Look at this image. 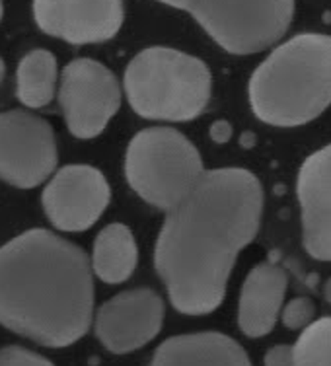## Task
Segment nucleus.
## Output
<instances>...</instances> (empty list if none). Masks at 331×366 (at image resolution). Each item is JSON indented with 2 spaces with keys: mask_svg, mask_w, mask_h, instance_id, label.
I'll return each instance as SVG.
<instances>
[{
  "mask_svg": "<svg viewBox=\"0 0 331 366\" xmlns=\"http://www.w3.org/2000/svg\"><path fill=\"white\" fill-rule=\"evenodd\" d=\"M252 109L267 125H306L331 106V36L300 34L269 53L250 80Z\"/></svg>",
  "mask_w": 331,
  "mask_h": 366,
  "instance_id": "7ed1b4c3",
  "label": "nucleus"
},
{
  "mask_svg": "<svg viewBox=\"0 0 331 366\" xmlns=\"http://www.w3.org/2000/svg\"><path fill=\"white\" fill-rule=\"evenodd\" d=\"M94 279L78 246L29 230L0 247V325L43 347L63 349L92 325Z\"/></svg>",
  "mask_w": 331,
  "mask_h": 366,
  "instance_id": "f03ea898",
  "label": "nucleus"
},
{
  "mask_svg": "<svg viewBox=\"0 0 331 366\" xmlns=\"http://www.w3.org/2000/svg\"><path fill=\"white\" fill-rule=\"evenodd\" d=\"M2 78H4V63H2V59H0V82H2Z\"/></svg>",
  "mask_w": 331,
  "mask_h": 366,
  "instance_id": "5701e85b",
  "label": "nucleus"
},
{
  "mask_svg": "<svg viewBox=\"0 0 331 366\" xmlns=\"http://www.w3.org/2000/svg\"><path fill=\"white\" fill-rule=\"evenodd\" d=\"M56 61L49 51L36 49L18 66V98L28 107H43L55 96Z\"/></svg>",
  "mask_w": 331,
  "mask_h": 366,
  "instance_id": "dca6fc26",
  "label": "nucleus"
},
{
  "mask_svg": "<svg viewBox=\"0 0 331 366\" xmlns=\"http://www.w3.org/2000/svg\"><path fill=\"white\" fill-rule=\"evenodd\" d=\"M59 99L71 133L78 139H94L119 109L121 92L104 64L76 59L64 69Z\"/></svg>",
  "mask_w": 331,
  "mask_h": 366,
  "instance_id": "0eeeda50",
  "label": "nucleus"
},
{
  "mask_svg": "<svg viewBox=\"0 0 331 366\" xmlns=\"http://www.w3.org/2000/svg\"><path fill=\"white\" fill-rule=\"evenodd\" d=\"M261 214L263 187L242 168L203 172L189 195L168 211L154 265L177 312L207 316L219 308L236 257L254 242Z\"/></svg>",
  "mask_w": 331,
  "mask_h": 366,
  "instance_id": "f257e3e1",
  "label": "nucleus"
},
{
  "mask_svg": "<svg viewBox=\"0 0 331 366\" xmlns=\"http://www.w3.org/2000/svg\"><path fill=\"white\" fill-rule=\"evenodd\" d=\"M109 203V185L92 166L59 169L43 191V207L49 220L64 232L86 230L102 217Z\"/></svg>",
  "mask_w": 331,
  "mask_h": 366,
  "instance_id": "9d476101",
  "label": "nucleus"
},
{
  "mask_svg": "<svg viewBox=\"0 0 331 366\" xmlns=\"http://www.w3.org/2000/svg\"><path fill=\"white\" fill-rule=\"evenodd\" d=\"M197 148L174 129H147L125 156V176L137 195L162 211L182 203L203 176Z\"/></svg>",
  "mask_w": 331,
  "mask_h": 366,
  "instance_id": "39448f33",
  "label": "nucleus"
},
{
  "mask_svg": "<svg viewBox=\"0 0 331 366\" xmlns=\"http://www.w3.org/2000/svg\"><path fill=\"white\" fill-rule=\"evenodd\" d=\"M295 366H331V316L306 325L292 345Z\"/></svg>",
  "mask_w": 331,
  "mask_h": 366,
  "instance_id": "f3484780",
  "label": "nucleus"
},
{
  "mask_svg": "<svg viewBox=\"0 0 331 366\" xmlns=\"http://www.w3.org/2000/svg\"><path fill=\"white\" fill-rule=\"evenodd\" d=\"M0 20H2V2H0Z\"/></svg>",
  "mask_w": 331,
  "mask_h": 366,
  "instance_id": "b1692460",
  "label": "nucleus"
},
{
  "mask_svg": "<svg viewBox=\"0 0 331 366\" xmlns=\"http://www.w3.org/2000/svg\"><path fill=\"white\" fill-rule=\"evenodd\" d=\"M211 88L203 61L166 47L144 49L125 71L129 104L148 119H195L209 104Z\"/></svg>",
  "mask_w": 331,
  "mask_h": 366,
  "instance_id": "20e7f679",
  "label": "nucleus"
},
{
  "mask_svg": "<svg viewBox=\"0 0 331 366\" xmlns=\"http://www.w3.org/2000/svg\"><path fill=\"white\" fill-rule=\"evenodd\" d=\"M148 366H252V360L236 339L201 331L166 339Z\"/></svg>",
  "mask_w": 331,
  "mask_h": 366,
  "instance_id": "4468645a",
  "label": "nucleus"
},
{
  "mask_svg": "<svg viewBox=\"0 0 331 366\" xmlns=\"http://www.w3.org/2000/svg\"><path fill=\"white\" fill-rule=\"evenodd\" d=\"M37 26L71 43L106 41L123 24V0H34Z\"/></svg>",
  "mask_w": 331,
  "mask_h": 366,
  "instance_id": "9b49d317",
  "label": "nucleus"
},
{
  "mask_svg": "<svg viewBox=\"0 0 331 366\" xmlns=\"http://www.w3.org/2000/svg\"><path fill=\"white\" fill-rule=\"evenodd\" d=\"M265 366H295L292 345H275L265 352Z\"/></svg>",
  "mask_w": 331,
  "mask_h": 366,
  "instance_id": "aec40b11",
  "label": "nucleus"
},
{
  "mask_svg": "<svg viewBox=\"0 0 331 366\" xmlns=\"http://www.w3.org/2000/svg\"><path fill=\"white\" fill-rule=\"evenodd\" d=\"M164 314L162 298L152 289L125 290L99 306L96 337L109 352H133L160 333Z\"/></svg>",
  "mask_w": 331,
  "mask_h": 366,
  "instance_id": "1a4fd4ad",
  "label": "nucleus"
},
{
  "mask_svg": "<svg viewBox=\"0 0 331 366\" xmlns=\"http://www.w3.org/2000/svg\"><path fill=\"white\" fill-rule=\"evenodd\" d=\"M56 144L47 121L26 112L0 113V179L36 187L55 169Z\"/></svg>",
  "mask_w": 331,
  "mask_h": 366,
  "instance_id": "6e6552de",
  "label": "nucleus"
},
{
  "mask_svg": "<svg viewBox=\"0 0 331 366\" xmlns=\"http://www.w3.org/2000/svg\"><path fill=\"white\" fill-rule=\"evenodd\" d=\"M137 267V244L125 224L106 226L94 244L92 271L107 285L125 282Z\"/></svg>",
  "mask_w": 331,
  "mask_h": 366,
  "instance_id": "2eb2a0df",
  "label": "nucleus"
},
{
  "mask_svg": "<svg viewBox=\"0 0 331 366\" xmlns=\"http://www.w3.org/2000/svg\"><path fill=\"white\" fill-rule=\"evenodd\" d=\"M230 134H232V129L224 121H217L211 127V137L217 142H226L230 139Z\"/></svg>",
  "mask_w": 331,
  "mask_h": 366,
  "instance_id": "412c9836",
  "label": "nucleus"
},
{
  "mask_svg": "<svg viewBox=\"0 0 331 366\" xmlns=\"http://www.w3.org/2000/svg\"><path fill=\"white\" fill-rule=\"evenodd\" d=\"M296 191L304 247L314 259L331 261V144L304 160Z\"/></svg>",
  "mask_w": 331,
  "mask_h": 366,
  "instance_id": "f8f14e48",
  "label": "nucleus"
},
{
  "mask_svg": "<svg viewBox=\"0 0 331 366\" xmlns=\"http://www.w3.org/2000/svg\"><path fill=\"white\" fill-rule=\"evenodd\" d=\"M189 12L222 49L252 55L279 41L295 16V0H160Z\"/></svg>",
  "mask_w": 331,
  "mask_h": 366,
  "instance_id": "423d86ee",
  "label": "nucleus"
},
{
  "mask_svg": "<svg viewBox=\"0 0 331 366\" xmlns=\"http://www.w3.org/2000/svg\"><path fill=\"white\" fill-rule=\"evenodd\" d=\"M289 277L285 269L271 261L255 265L239 292L238 325L246 337L267 335L281 316Z\"/></svg>",
  "mask_w": 331,
  "mask_h": 366,
  "instance_id": "ddd939ff",
  "label": "nucleus"
},
{
  "mask_svg": "<svg viewBox=\"0 0 331 366\" xmlns=\"http://www.w3.org/2000/svg\"><path fill=\"white\" fill-rule=\"evenodd\" d=\"M0 366H55L49 359L39 352L29 351L24 347H4L0 349Z\"/></svg>",
  "mask_w": 331,
  "mask_h": 366,
  "instance_id": "6ab92c4d",
  "label": "nucleus"
},
{
  "mask_svg": "<svg viewBox=\"0 0 331 366\" xmlns=\"http://www.w3.org/2000/svg\"><path fill=\"white\" fill-rule=\"evenodd\" d=\"M314 316H316V306L310 298H302V296L290 300L281 310L282 324L289 330H304L314 322Z\"/></svg>",
  "mask_w": 331,
  "mask_h": 366,
  "instance_id": "a211bd4d",
  "label": "nucleus"
},
{
  "mask_svg": "<svg viewBox=\"0 0 331 366\" xmlns=\"http://www.w3.org/2000/svg\"><path fill=\"white\" fill-rule=\"evenodd\" d=\"M324 296H325V300L331 304V279L327 282H325V289H324Z\"/></svg>",
  "mask_w": 331,
  "mask_h": 366,
  "instance_id": "4be33fe9",
  "label": "nucleus"
}]
</instances>
